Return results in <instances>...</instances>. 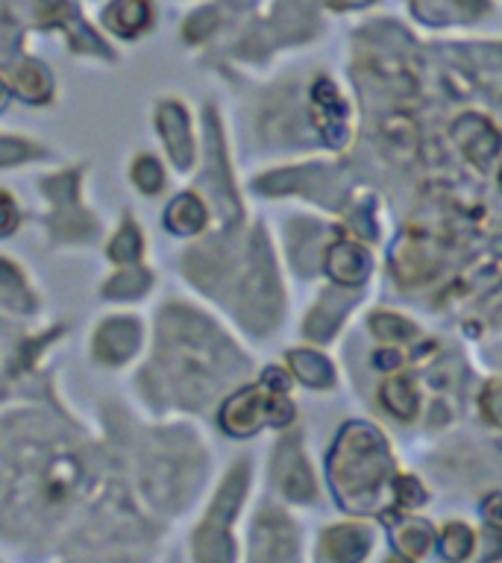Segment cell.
<instances>
[{"mask_svg":"<svg viewBox=\"0 0 502 563\" xmlns=\"http://www.w3.org/2000/svg\"><path fill=\"white\" fill-rule=\"evenodd\" d=\"M394 482V457L385 438L368 422H350L329 455L335 499L350 514H370Z\"/></svg>","mask_w":502,"mask_h":563,"instance_id":"cell-1","label":"cell"},{"mask_svg":"<svg viewBox=\"0 0 502 563\" xmlns=\"http://www.w3.org/2000/svg\"><path fill=\"white\" fill-rule=\"evenodd\" d=\"M291 417L288 405H282V399H268L259 390H247L236 399V402L227 405L223 411V426H227L232 434H250L262 426V420H273L276 426Z\"/></svg>","mask_w":502,"mask_h":563,"instance_id":"cell-2","label":"cell"},{"mask_svg":"<svg viewBox=\"0 0 502 563\" xmlns=\"http://www.w3.org/2000/svg\"><path fill=\"white\" fill-rule=\"evenodd\" d=\"M373 549V534L359 522L326 528L317 545V563H361Z\"/></svg>","mask_w":502,"mask_h":563,"instance_id":"cell-3","label":"cell"},{"mask_svg":"<svg viewBox=\"0 0 502 563\" xmlns=\"http://www.w3.org/2000/svg\"><path fill=\"white\" fill-rule=\"evenodd\" d=\"M382 522H385L388 534H391L396 554H403L408 561H421L423 554L435 545V537H438L432 522L421 517H405L400 510H385Z\"/></svg>","mask_w":502,"mask_h":563,"instance_id":"cell-4","label":"cell"},{"mask_svg":"<svg viewBox=\"0 0 502 563\" xmlns=\"http://www.w3.org/2000/svg\"><path fill=\"white\" fill-rule=\"evenodd\" d=\"M452 139L461 144L465 156L476 167H484L496 153H500V132L493 130L491 121H484L479 114H465L452 123Z\"/></svg>","mask_w":502,"mask_h":563,"instance_id":"cell-5","label":"cell"},{"mask_svg":"<svg viewBox=\"0 0 502 563\" xmlns=\"http://www.w3.org/2000/svg\"><path fill=\"white\" fill-rule=\"evenodd\" d=\"M329 276L341 285H359L368 279L370 273V255L359 244H335L329 253Z\"/></svg>","mask_w":502,"mask_h":563,"instance_id":"cell-6","label":"cell"},{"mask_svg":"<svg viewBox=\"0 0 502 563\" xmlns=\"http://www.w3.org/2000/svg\"><path fill=\"white\" fill-rule=\"evenodd\" d=\"M315 106L324 112L320 118V130L329 139V144H343L347 139V130H343V103L335 95V88L329 82H317L315 86Z\"/></svg>","mask_w":502,"mask_h":563,"instance_id":"cell-7","label":"cell"},{"mask_svg":"<svg viewBox=\"0 0 502 563\" xmlns=\"http://www.w3.org/2000/svg\"><path fill=\"white\" fill-rule=\"evenodd\" d=\"M255 563H297V545L276 526L259 528V543H255Z\"/></svg>","mask_w":502,"mask_h":563,"instance_id":"cell-8","label":"cell"},{"mask_svg":"<svg viewBox=\"0 0 502 563\" xmlns=\"http://www.w3.org/2000/svg\"><path fill=\"white\" fill-rule=\"evenodd\" d=\"M435 540H438V554L447 563H465L476 549L473 528L465 522H447Z\"/></svg>","mask_w":502,"mask_h":563,"instance_id":"cell-9","label":"cell"},{"mask_svg":"<svg viewBox=\"0 0 502 563\" xmlns=\"http://www.w3.org/2000/svg\"><path fill=\"white\" fill-rule=\"evenodd\" d=\"M382 405L388 408V413H394L396 420H412L414 413H417V396H414L412 378H388L385 385H382Z\"/></svg>","mask_w":502,"mask_h":563,"instance_id":"cell-10","label":"cell"},{"mask_svg":"<svg viewBox=\"0 0 502 563\" xmlns=\"http://www.w3.org/2000/svg\"><path fill=\"white\" fill-rule=\"evenodd\" d=\"M282 490L294 501H312L315 499V482L308 473V464L299 455L291 457L288 470L282 473Z\"/></svg>","mask_w":502,"mask_h":563,"instance_id":"cell-11","label":"cell"},{"mask_svg":"<svg viewBox=\"0 0 502 563\" xmlns=\"http://www.w3.org/2000/svg\"><path fill=\"white\" fill-rule=\"evenodd\" d=\"M291 364H294L299 378L308 382V385L324 387L332 382V367H329V361H326L324 355H317V352H294V355H291Z\"/></svg>","mask_w":502,"mask_h":563,"instance_id":"cell-12","label":"cell"},{"mask_svg":"<svg viewBox=\"0 0 502 563\" xmlns=\"http://www.w3.org/2000/svg\"><path fill=\"white\" fill-rule=\"evenodd\" d=\"M391 493H394L396 505H400L403 510H417L429 501V493H426V487L421 484V478H414V475L408 473L394 475Z\"/></svg>","mask_w":502,"mask_h":563,"instance_id":"cell-13","label":"cell"},{"mask_svg":"<svg viewBox=\"0 0 502 563\" xmlns=\"http://www.w3.org/2000/svg\"><path fill=\"white\" fill-rule=\"evenodd\" d=\"M370 325L385 341H412L414 338V325L396 314H376L370 320Z\"/></svg>","mask_w":502,"mask_h":563,"instance_id":"cell-14","label":"cell"},{"mask_svg":"<svg viewBox=\"0 0 502 563\" xmlns=\"http://www.w3.org/2000/svg\"><path fill=\"white\" fill-rule=\"evenodd\" d=\"M144 18H148L144 0H135L132 12H130V0H121V3L114 7V30H121V33H135V30L144 24Z\"/></svg>","mask_w":502,"mask_h":563,"instance_id":"cell-15","label":"cell"},{"mask_svg":"<svg viewBox=\"0 0 502 563\" xmlns=\"http://www.w3.org/2000/svg\"><path fill=\"white\" fill-rule=\"evenodd\" d=\"M482 411L493 426H500L502 429V385H491L488 390H484Z\"/></svg>","mask_w":502,"mask_h":563,"instance_id":"cell-16","label":"cell"},{"mask_svg":"<svg viewBox=\"0 0 502 563\" xmlns=\"http://www.w3.org/2000/svg\"><path fill=\"white\" fill-rule=\"evenodd\" d=\"M482 514L493 528H502V493H488L482 499Z\"/></svg>","mask_w":502,"mask_h":563,"instance_id":"cell-17","label":"cell"},{"mask_svg":"<svg viewBox=\"0 0 502 563\" xmlns=\"http://www.w3.org/2000/svg\"><path fill=\"white\" fill-rule=\"evenodd\" d=\"M400 352L396 350H382V352H376V364L382 369H394V367H400Z\"/></svg>","mask_w":502,"mask_h":563,"instance_id":"cell-18","label":"cell"},{"mask_svg":"<svg viewBox=\"0 0 502 563\" xmlns=\"http://www.w3.org/2000/svg\"><path fill=\"white\" fill-rule=\"evenodd\" d=\"M12 220H15V209H12V202H9L7 197H0V232L12 227Z\"/></svg>","mask_w":502,"mask_h":563,"instance_id":"cell-19","label":"cell"},{"mask_svg":"<svg viewBox=\"0 0 502 563\" xmlns=\"http://www.w3.org/2000/svg\"><path fill=\"white\" fill-rule=\"evenodd\" d=\"M385 563H417V561H408V558H403V554H394V558H388Z\"/></svg>","mask_w":502,"mask_h":563,"instance_id":"cell-20","label":"cell"},{"mask_svg":"<svg viewBox=\"0 0 502 563\" xmlns=\"http://www.w3.org/2000/svg\"><path fill=\"white\" fill-rule=\"evenodd\" d=\"M500 183H502V170H500Z\"/></svg>","mask_w":502,"mask_h":563,"instance_id":"cell-21","label":"cell"}]
</instances>
